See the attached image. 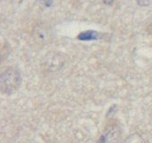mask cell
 Segmentation results:
<instances>
[{"label": "cell", "instance_id": "cell-1", "mask_svg": "<svg viewBox=\"0 0 152 143\" xmlns=\"http://www.w3.org/2000/svg\"><path fill=\"white\" fill-rule=\"evenodd\" d=\"M21 75L17 69L9 68L1 74V90L4 94H12L17 90L21 84Z\"/></svg>", "mask_w": 152, "mask_h": 143}, {"label": "cell", "instance_id": "cell-2", "mask_svg": "<svg viewBox=\"0 0 152 143\" xmlns=\"http://www.w3.org/2000/svg\"><path fill=\"white\" fill-rule=\"evenodd\" d=\"M120 138V129L115 124L109 125L100 136L99 143H117Z\"/></svg>", "mask_w": 152, "mask_h": 143}, {"label": "cell", "instance_id": "cell-3", "mask_svg": "<svg viewBox=\"0 0 152 143\" xmlns=\"http://www.w3.org/2000/svg\"><path fill=\"white\" fill-rule=\"evenodd\" d=\"M77 39L82 41H92V40L99 39L100 35L99 32H97L95 31H83V32L80 33L79 36L77 37Z\"/></svg>", "mask_w": 152, "mask_h": 143}, {"label": "cell", "instance_id": "cell-4", "mask_svg": "<svg viewBox=\"0 0 152 143\" xmlns=\"http://www.w3.org/2000/svg\"><path fill=\"white\" fill-rule=\"evenodd\" d=\"M124 143H145V141L140 135L134 133L127 137L125 140L124 141Z\"/></svg>", "mask_w": 152, "mask_h": 143}, {"label": "cell", "instance_id": "cell-5", "mask_svg": "<svg viewBox=\"0 0 152 143\" xmlns=\"http://www.w3.org/2000/svg\"><path fill=\"white\" fill-rule=\"evenodd\" d=\"M104 3H105V4H112L113 2H112V1H109V2H104Z\"/></svg>", "mask_w": 152, "mask_h": 143}]
</instances>
